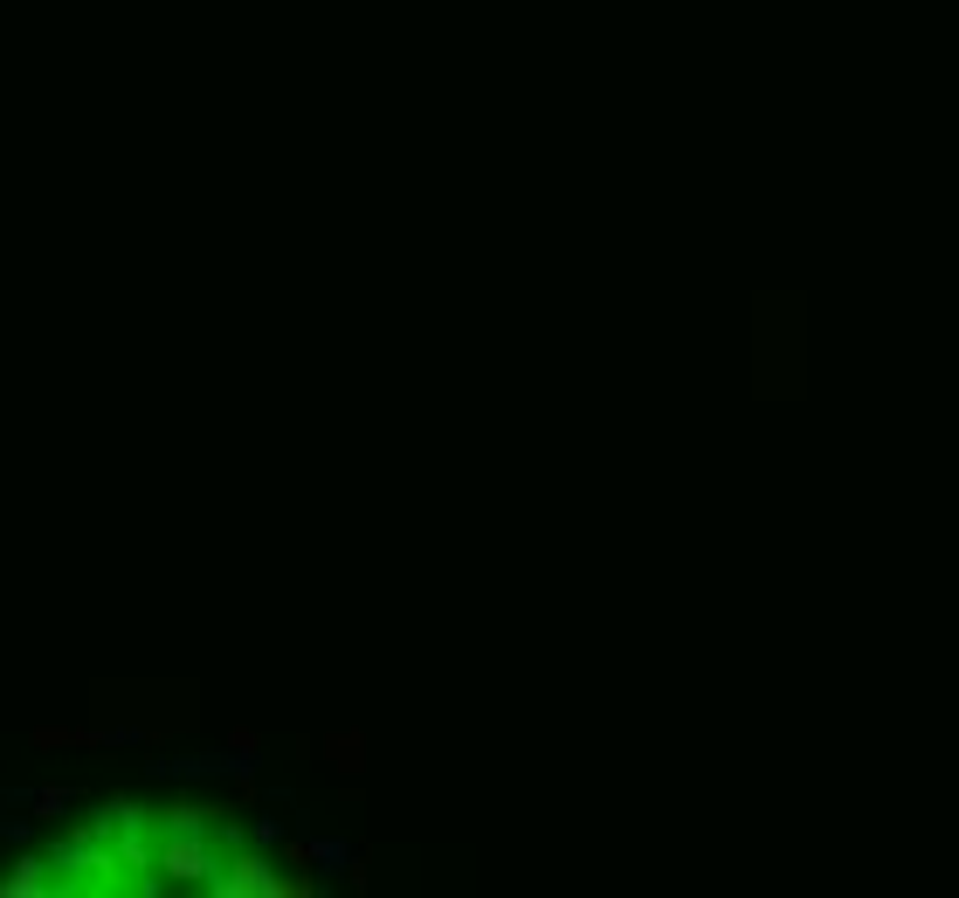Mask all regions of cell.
Instances as JSON below:
<instances>
[{
	"mask_svg": "<svg viewBox=\"0 0 959 898\" xmlns=\"http://www.w3.org/2000/svg\"><path fill=\"white\" fill-rule=\"evenodd\" d=\"M221 830H160V878L173 885H207L221 870Z\"/></svg>",
	"mask_w": 959,
	"mask_h": 898,
	"instance_id": "obj_1",
	"label": "cell"
},
{
	"mask_svg": "<svg viewBox=\"0 0 959 898\" xmlns=\"http://www.w3.org/2000/svg\"><path fill=\"white\" fill-rule=\"evenodd\" d=\"M56 891V864L48 857H21L8 878H0V898H48Z\"/></svg>",
	"mask_w": 959,
	"mask_h": 898,
	"instance_id": "obj_2",
	"label": "cell"
},
{
	"mask_svg": "<svg viewBox=\"0 0 959 898\" xmlns=\"http://www.w3.org/2000/svg\"><path fill=\"white\" fill-rule=\"evenodd\" d=\"M29 809H35V823H56V830H63V815H69V788H35V794H29Z\"/></svg>",
	"mask_w": 959,
	"mask_h": 898,
	"instance_id": "obj_3",
	"label": "cell"
},
{
	"mask_svg": "<svg viewBox=\"0 0 959 898\" xmlns=\"http://www.w3.org/2000/svg\"><path fill=\"white\" fill-rule=\"evenodd\" d=\"M325 754L339 760V775H359V767H367V747H359V733H339V739H331Z\"/></svg>",
	"mask_w": 959,
	"mask_h": 898,
	"instance_id": "obj_4",
	"label": "cell"
}]
</instances>
